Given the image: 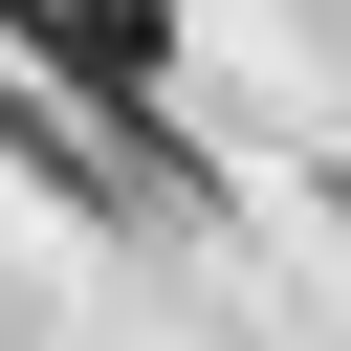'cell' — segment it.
Returning <instances> with one entry per match:
<instances>
[{
	"label": "cell",
	"instance_id": "cell-2",
	"mask_svg": "<svg viewBox=\"0 0 351 351\" xmlns=\"http://www.w3.org/2000/svg\"><path fill=\"white\" fill-rule=\"evenodd\" d=\"M0 154H22V176H66L88 219H154V176H132V154H88V132H66V88H22V66H0Z\"/></svg>",
	"mask_w": 351,
	"mask_h": 351
},
{
	"label": "cell",
	"instance_id": "cell-1",
	"mask_svg": "<svg viewBox=\"0 0 351 351\" xmlns=\"http://www.w3.org/2000/svg\"><path fill=\"white\" fill-rule=\"evenodd\" d=\"M0 44H22V66H44V88L197 219V132H176V22H154V0H0Z\"/></svg>",
	"mask_w": 351,
	"mask_h": 351
}]
</instances>
